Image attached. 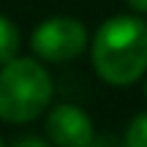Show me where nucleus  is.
<instances>
[{"label": "nucleus", "instance_id": "11", "mask_svg": "<svg viewBox=\"0 0 147 147\" xmlns=\"http://www.w3.org/2000/svg\"><path fill=\"white\" fill-rule=\"evenodd\" d=\"M144 93H147V84H144Z\"/></svg>", "mask_w": 147, "mask_h": 147}, {"label": "nucleus", "instance_id": "4", "mask_svg": "<svg viewBox=\"0 0 147 147\" xmlns=\"http://www.w3.org/2000/svg\"><path fill=\"white\" fill-rule=\"evenodd\" d=\"M47 136L55 147H87L95 139L93 120L76 104H57L47 117Z\"/></svg>", "mask_w": 147, "mask_h": 147}, {"label": "nucleus", "instance_id": "1", "mask_svg": "<svg viewBox=\"0 0 147 147\" xmlns=\"http://www.w3.org/2000/svg\"><path fill=\"white\" fill-rule=\"evenodd\" d=\"M93 68L106 84L125 87L147 71V22L139 16H112L93 36Z\"/></svg>", "mask_w": 147, "mask_h": 147}, {"label": "nucleus", "instance_id": "10", "mask_svg": "<svg viewBox=\"0 0 147 147\" xmlns=\"http://www.w3.org/2000/svg\"><path fill=\"white\" fill-rule=\"evenodd\" d=\"M0 147H5V142H3V136H0Z\"/></svg>", "mask_w": 147, "mask_h": 147}, {"label": "nucleus", "instance_id": "6", "mask_svg": "<svg viewBox=\"0 0 147 147\" xmlns=\"http://www.w3.org/2000/svg\"><path fill=\"white\" fill-rule=\"evenodd\" d=\"M125 147H147V112H139L125 128V136H123Z\"/></svg>", "mask_w": 147, "mask_h": 147}, {"label": "nucleus", "instance_id": "9", "mask_svg": "<svg viewBox=\"0 0 147 147\" xmlns=\"http://www.w3.org/2000/svg\"><path fill=\"white\" fill-rule=\"evenodd\" d=\"M128 5H131L134 11H139V14H147V0H125Z\"/></svg>", "mask_w": 147, "mask_h": 147}, {"label": "nucleus", "instance_id": "7", "mask_svg": "<svg viewBox=\"0 0 147 147\" xmlns=\"http://www.w3.org/2000/svg\"><path fill=\"white\" fill-rule=\"evenodd\" d=\"M11 147H49V142H44V139H38V136H22Z\"/></svg>", "mask_w": 147, "mask_h": 147}, {"label": "nucleus", "instance_id": "5", "mask_svg": "<svg viewBox=\"0 0 147 147\" xmlns=\"http://www.w3.org/2000/svg\"><path fill=\"white\" fill-rule=\"evenodd\" d=\"M19 52V27L0 14V65L11 63Z\"/></svg>", "mask_w": 147, "mask_h": 147}, {"label": "nucleus", "instance_id": "2", "mask_svg": "<svg viewBox=\"0 0 147 147\" xmlns=\"http://www.w3.org/2000/svg\"><path fill=\"white\" fill-rule=\"evenodd\" d=\"M52 76L36 57H14L0 65V120L33 123L52 101Z\"/></svg>", "mask_w": 147, "mask_h": 147}, {"label": "nucleus", "instance_id": "3", "mask_svg": "<svg viewBox=\"0 0 147 147\" xmlns=\"http://www.w3.org/2000/svg\"><path fill=\"white\" fill-rule=\"evenodd\" d=\"M87 47V27L74 16L44 19L30 36V49L44 63H68Z\"/></svg>", "mask_w": 147, "mask_h": 147}, {"label": "nucleus", "instance_id": "8", "mask_svg": "<svg viewBox=\"0 0 147 147\" xmlns=\"http://www.w3.org/2000/svg\"><path fill=\"white\" fill-rule=\"evenodd\" d=\"M87 147H125L123 142H117L115 136H101V139H93Z\"/></svg>", "mask_w": 147, "mask_h": 147}]
</instances>
